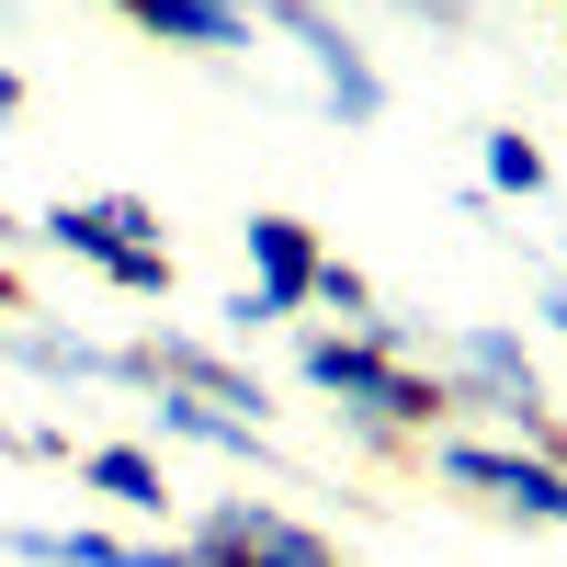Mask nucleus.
Segmentation results:
<instances>
[{
  "label": "nucleus",
  "mask_w": 567,
  "mask_h": 567,
  "mask_svg": "<svg viewBox=\"0 0 567 567\" xmlns=\"http://www.w3.org/2000/svg\"><path fill=\"white\" fill-rule=\"evenodd\" d=\"M443 398H454V409H488V420H511L523 443H545V432H556V398H545L534 352L511 341V329H488V318L443 341Z\"/></svg>",
  "instance_id": "7ed1b4c3"
},
{
  "label": "nucleus",
  "mask_w": 567,
  "mask_h": 567,
  "mask_svg": "<svg viewBox=\"0 0 567 567\" xmlns=\"http://www.w3.org/2000/svg\"><path fill=\"white\" fill-rule=\"evenodd\" d=\"M488 194H523V205L545 194V148H534L523 125H499V136H488Z\"/></svg>",
  "instance_id": "9b49d317"
},
{
  "label": "nucleus",
  "mask_w": 567,
  "mask_h": 567,
  "mask_svg": "<svg viewBox=\"0 0 567 567\" xmlns=\"http://www.w3.org/2000/svg\"><path fill=\"white\" fill-rule=\"evenodd\" d=\"M296 374H307L318 398H341L363 432H432V420L454 409V398H443V374L398 363V341H386V329H307Z\"/></svg>",
  "instance_id": "f257e3e1"
},
{
  "label": "nucleus",
  "mask_w": 567,
  "mask_h": 567,
  "mask_svg": "<svg viewBox=\"0 0 567 567\" xmlns=\"http://www.w3.org/2000/svg\"><path fill=\"white\" fill-rule=\"evenodd\" d=\"M0 114H23V80H12V69H0Z\"/></svg>",
  "instance_id": "f8f14e48"
},
{
  "label": "nucleus",
  "mask_w": 567,
  "mask_h": 567,
  "mask_svg": "<svg viewBox=\"0 0 567 567\" xmlns=\"http://www.w3.org/2000/svg\"><path fill=\"white\" fill-rule=\"evenodd\" d=\"M114 12L136 34H159V45H205V58H239L250 45V0H114Z\"/></svg>",
  "instance_id": "6e6552de"
},
{
  "label": "nucleus",
  "mask_w": 567,
  "mask_h": 567,
  "mask_svg": "<svg viewBox=\"0 0 567 567\" xmlns=\"http://www.w3.org/2000/svg\"><path fill=\"white\" fill-rule=\"evenodd\" d=\"M0 556H34V567H182V545H114V534H45V523H0Z\"/></svg>",
  "instance_id": "1a4fd4ad"
},
{
  "label": "nucleus",
  "mask_w": 567,
  "mask_h": 567,
  "mask_svg": "<svg viewBox=\"0 0 567 567\" xmlns=\"http://www.w3.org/2000/svg\"><path fill=\"white\" fill-rule=\"evenodd\" d=\"M45 250H69L114 284V296H171V239L136 194H91V205H45Z\"/></svg>",
  "instance_id": "f03ea898"
},
{
  "label": "nucleus",
  "mask_w": 567,
  "mask_h": 567,
  "mask_svg": "<svg viewBox=\"0 0 567 567\" xmlns=\"http://www.w3.org/2000/svg\"><path fill=\"white\" fill-rule=\"evenodd\" d=\"M182 567H341V556L272 499H216L194 523V545H182Z\"/></svg>",
  "instance_id": "423d86ee"
},
{
  "label": "nucleus",
  "mask_w": 567,
  "mask_h": 567,
  "mask_svg": "<svg viewBox=\"0 0 567 567\" xmlns=\"http://www.w3.org/2000/svg\"><path fill=\"white\" fill-rule=\"evenodd\" d=\"M80 477H91V488H114L125 511H171V465H159L148 443H91V454H80Z\"/></svg>",
  "instance_id": "9d476101"
},
{
  "label": "nucleus",
  "mask_w": 567,
  "mask_h": 567,
  "mask_svg": "<svg viewBox=\"0 0 567 567\" xmlns=\"http://www.w3.org/2000/svg\"><path fill=\"white\" fill-rule=\"evenodd\" d=\"M545 318H556V329H567V284H545Z\"/></svg>",
  "instance_id": "ddd939ff"
},
{
  "label": "nucleus",
  "mask_w": 567,
  "mask_h": 567,
  "mask_svg": "<svg viewBox=\"0 0 567 567\" xmlns=\"http://www.w3.org/2000/svg\"><path fill=\"white\" fill-rule=\"evenodd\" d=\"M432 465L454 488H488V511H511V523L567 534V465L556 454H523V443H432Z\"/></svg>",
  "instance_id": "39448f33"
},
{
  "label": "nucleus",
  "mask_w": 567,
  "mask_h": 567,
  "mask_svg": "<svg viewBox=\"0 0 567 567\" xmlns=\"http://www.w3.org/2000/svg\"><path fill=\"white\" fill-rule=\"evenodd\" d=\"M261 12L296 34V58H307V80H318V103L341 114V125H374V114H386V69L363 58V34L329 12V0H261Z\"/></svg>",
  "instance_id": "20e7f679"
},
{
  "label": "nucleus",
  "mask_w": 567,
  "mask_h": 567,
  "mask_svg": "<svg viewBox=\"0 0 567 567\" xmlns=\"http://www.w3.org/2000/svg\"><path fill=\"white\" fill-rule=\"evenodd\" d=\"M239 239H250V296L227 307V318H250V329H272V318H296V307H318V272H329V250L307 239V216H250Z\"/></svg>",
  "instance_id": "0eeeda50"
}]
</instances>
